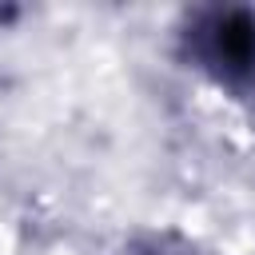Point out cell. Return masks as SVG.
<instances>
[{"mask_svg": "<svg viewBox=\"0 0 255 255\" xmlns=\"http://www.w3.org/2000/svg\"><path fill=\"white\" fill-rule=\"evenodd\" d=\"M183 60L211 84L247 96L255 92V8L251 4H203L179 24Z\"/></svg>", "mask_w": 255, "mask_h": 255, "instance_id": "1", "label": "cell"}]
</instances>
